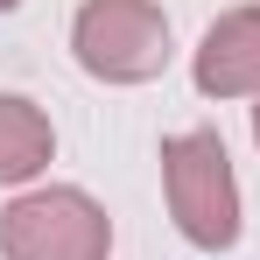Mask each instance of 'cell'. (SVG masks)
I'll list each match as a JSON object with an SVG mask.
<instances>
[{
    "instance_id": "8992f818",
    "label": "cell",
    "mask_w": 260,
    "mask_h": 260,
    "mask_svg": "<svg viewBox=\"0 0 260 260\" xmlns=\"http://www.w3.org/2000/svg\"><path fill=\"white\" fill-rule=\"evenodd\" d=\"M253 141H260V106H253Z\"/></svg>"
},
{
    "instance_id": "7a4b0ae2",
    "label": "cell",
    "mask_w": 260,
    "mask_h": 260,
    "mask_svg": "<svg viewBox=\"0 0 260 260\" xmlns=\"http://www.w3.org/2000/svg\"><path fill=\"white\" fill-rule=\"evenodd\" d=\"M0 260H113V218L78 183L21 190L0 211Z\"/></svg>"
},
{
    "instance_id": "3957f363",
    "label": "cell",
    "mask_w": 260,
    "mask_h": 260,
    "mask_svg": "<svg viewBox=\"0 0 260 260\" xmlns=\"http://www.w3.org/2000/svg\"><path fill=\"white\" fill-rule=\"evenodd\" d=\"M71 49L99 85H148L169 71V14L155 0H85L71 21Z\"/></svg>"
},
{
    "instance_id": "6da1fadb",
    "label": "cell",
    "mask_w": 260,
    "mask_h": 260,
    "mask_svg": "<svg viewBox=\"0 0 260 260\" xmlns=\"http://www.w3.org/2000/svg\"><path fill=\"white\" fill-rule=\"evenodd\" d=\"M162 197H169L176 232L197 246V253H225L239 246V176L232 155L211 127H183L162 141Z\"/></svg>"
},
{
    "instance_id": "277c9868",
    "label": "cell",
    "mask_w": 260,
    "mask_h": 260,
    "mask_svg": "<svg viewBox=\"0 0 260 260\" xmlns=\"http://www.w3.org/2000/svg\"><path fill=\"white\" fill-rule=\"evenodd\" d=\"M204 99H260V7H225L190 56Z\"/></svg>"
},
{
    "instance_id": "52a82bcc",
    "label": "cell",
    "mask_w": 260,
    "mask_h": 260,
    "mask_svg": "<svg viewBox=\"0 0 260 260\" xmlns=\"http://www.w3.org/2000/svg\"><path fill=\"white\" fill-rule=\"evenodd\" d=\"M7 7H21V0H0V14H7Z\"/></svg>"
},
{
    "instance_id": "5b68a950",
    "label": "cell",
    "mask_w": 260,
    "mask_h": 260,
    "mask_svg": "<svg viewBox=\"0 0 260 260\" xmlns=\"http://www.w3.org/2000/svg\"><path fill=\"white\" fill-rule=\"evenodd\" d=\"M56 155V127L36 99L0 91V183H36Z\"/></svg>"
}]
</instances>
